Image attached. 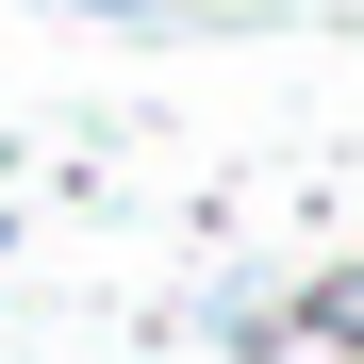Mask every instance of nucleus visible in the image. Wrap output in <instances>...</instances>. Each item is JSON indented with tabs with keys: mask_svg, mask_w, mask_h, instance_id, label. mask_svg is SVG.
<instances>
[{
	"mask_svg": "<svg viewBox=\"0 0 364 364\" xmlns=\"http://www.w3.org/2000/svg\"><path fill=\"white\" fill-rule=\"evenodd\" d=\"M50 17H116V33H215L232 0H50Z\"/></svg>",
	"mask_w": 364,
	"mask_h": 364,
	"instance_id": "3",
	"label": "nucleus"
},
{
	"mask_svg": "<svg viewBox=\"0 0 364 364\" xmlns=\"http://www.w3.org/2000/svg\"><path fill=\"white\" fill-rule=\"evenodd\" d=\"M0 249H17V215H0Z\"/></svg>",
	"mask_w": 364,
	"mask_h": 364,
	"instance_id": "4",
	"label": "nucleus"
},
{
	"mask_svg": "<svg viewBox=\"0 0 364 364\" xmlns=\"http://www.w3.org/2000/svg\"><path fill=\"white\" fill-rule=\"evenodd\" d=\"M215 348H249V364H282V348H298V315H282L265 282H215Z\"/></svg>",
	"mask_w": 364,
	"mask_h": 364,
	"instance_id": "2",
	"label": "nucleus"
},
{
	"mask_svg": "<svg viewBox=\"0 0 364 364\" xmlns=\"http://www.w3.org/2000/svg\"><path fill=\"white\" fill-rule=\"evenodd\" d=\"M282 315H298V348H348V364H364V265H315Z\"/></svg>",
	"mask_w": 364,
	"mask_h": 364,
	"instance_id": "1",
	"label": "nucleus"
}]
</instances>
